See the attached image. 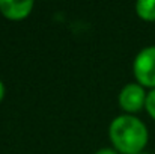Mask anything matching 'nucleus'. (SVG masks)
<instances>
[{
    "label": "nucleus",
    "instance_id": "nucleus-9",
    "mask_svg": "<svg viewBox=\"0 0 155 154\" xmlns=\"http://www.w3.org/2000/svg\"><path fill=\"white\" fill-rule=\"evenodd\" d=\"M139 154H148V153H145V151H142V153H139Z\"/></svg>",
    "mask_w": 155,
    "mask_h": 154
},
{
    "label": "nucleus",
    "instance_id": "nucleus-7",
    "mask_svg": "<svg viewBox=\"0 0 155 154\" xmlns=\"http://www.w3.org/2000/svg\"><path fill=\"white\" fill-rule=\"evenodd\" d=\"M95 154H117L114 150H110V148H103V150H100V151H97Z\"/></svg>",
    "mask_w": 155,
    "mask_h": 154
},
{
    "label": "nucleus",
    "instance_id": "nucleus-5",
    "mask_svg": "<svg viewBox=\"0 0 155 154\" xmlns=\"http://www.w3.org/2000/svg\"><path fill=\"white\" fill-rule=\"evenodd\" d=\"M137 15L142 20L155 21V0H140L136 3Z\"/></svg>",
    "mask_w": 155,
    "mask_h": 154
},
{
    "label": "nucleus",
    "instance_id": "nucleus-2",
    "mask_svg": "<svg viewBox=\"0 0 155 154\" xmlns=\"http://www.w3.org/2000/svg\"><path fill=\"white\" fill-rule=\"evenodd\" d=\"M133 68L139 85L155 89V46L139 51Z\"/></svg>",
    "mask_w": 155,
    "mask_h": 154
},
{
    "label": "nucleus",
    "instance_id": "nucleus-6",
    "mask_svg": "<svg viewBox=\"0 0 155 154\" xmlns=\"http://www.w3.org/2000/svg\"><path fill=\"white\" fill-rule=\"evenodd\" d=\"M145 107H146L148 113L155 119V89H152L148 94V97H146V106Z\"/></svg>",
    "mask_w": 155,
    "mask_h": 154
},
{
    "label": "nucleus",
    "instance_id": "nucleus-8",
    "mask_svg": "<svg viewBox=\"0 0 155 154\" xmlns=\"http://www.w3.org/2000/svg\"><path fill=\"white\" fill-rule=\"evenodd\" d=\"M3 95H5V86H3V83L0 82V101L3 100Z\"/></svg>",
    "mask_w": 155,
    "mask_h": 154
},
{
    "label": "nucleus",
    "instance_id": "nucleus-1",
    "mask_svg": "<svg viewBox=\"0 0 155 154\" xmlns=\"http://www.w3.org/2000/svg\"><path fill=\"white\" fill-rule=\"evenodd\" d=\"M110 139L122 154H139L148 144V128L136 116L120 115L110 125Z\"/></svg>",
    "mask_w": 155,
    "mask_h": 154
},
{
    "label": "nucleus",
    "instance_id": "nucleus-3",
    "mask_svg": "<svg viewBox=\"0 0 155 154\" xmlns=\"http://www.w3.org/2000/svg\"><path fill=\"white\" fill-rule=\"evenodd\" d=\"M146 97L148 95H146L142 85L130 83L119 94V106L124 110H127L130 113H134V112L142 110V107L146 106Z\"/></svg>",
    "mask_w": 155,
    "mask_h": 154
},
{
    "label": "nucleus",
    "instance_id": "nucleus-4",
    "mask_svg": "<svg viewBox=\"0 0 155 154\" xmlns=\"http://www.w3.org/2000/svg\"><path fill=\"white\" fill-rule=\"evenodd\" d=\"M33 9L32 0L14 2V0H0V12L9 20H23Z\"/></svg>",
    "mask_w": 155,
    "mask_h": 154
}]
</instances>
